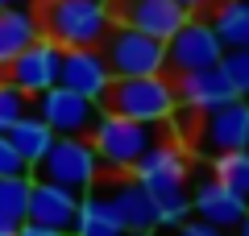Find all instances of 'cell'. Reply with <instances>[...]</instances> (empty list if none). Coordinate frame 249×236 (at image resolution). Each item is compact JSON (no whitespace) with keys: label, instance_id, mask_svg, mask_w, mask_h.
<instances>
[{"label":"cell","instance_id":"5b68a950","mask_svg":"<svg viewBox=\"0 0 249 236\" xmlns=\"http://www.w3.org/2000/svg\"><path fill=\"white\" fill-rule=\"evenodd\" d=\"M29 174L83 195V191H91L96 178H100V157H96V149H91L88 137H54V145L46 149V157L29 170Z\"/></svg>","mask_w":249,"mask_h":236},{"label":"cell","instance_id":"836d02e7","mask_svg":"<svg viewBox=\"0 0 249 236\" xmlns=\"http://www.w3.org/2000/svg\"><path fill=\"white\" fill-rule=\"evenodd\" d=\"M34 4H42V0H34Z\"/></svg>","mask_w":249,"mask_h":236},{"label":"cell","instance_id":"484cf974","mask_svg":"<svg viewBox=\"0 0 249 236\" xmlns=\"http://www.w3.org/2000/svg\"><path fill=\"white\" fill-rule=\"evenodd\" d=\"M175 236H229V232H220V228H212V224H204V219H187V224H178L175 228Z\"/></svg>","mask_w":249,"mask_h":236},{"label":"cell","instance_id":"3957f363","mask_svg":"<svg viewBox=\"0 0 249 236\" xmlns=\"http://www.w3.org/2000/svg\"><path fill=\"white\" fill-rule=\"evenodd\" d=\"M100 108L124 116V120L162 124L178 112V100H175L170 75H133V79H112V87H108Z\"/></svg>","mask_w":249,"mask_h":236},{"label":"cell","instance_id":"7402d4cb","mask_svg":"<svg viewBox=\"0 0 249 236\" xmlns=\"http://www.w3.org/2000/svg\"><path fill=\"white\" fill-rule=\"evenodd\" d=\"M29 186H34V174H13V178H0V219H9V224H25Z\"/></svg>","mask_w":249,"mask_h":236},{"label":"cell","instance_id":"d6986e66","mask_svg":"<svg viewBox=\"0 0 249 236\" xmlns=\"http://www.w3.org/2000/svg\"><path fill=\"white\" fill-rule=\"evenodd\" d=\"M9 141H13V149L21 153V162L34 170L37 162L46 157V149L54 145V129H50V124H46L37 112H25V116H21V120L9 129Z\"/></svg>","mask_w":249,"mask_h":236},{"label":"cell","instance_id":"6da1fadb","mask_svg":"<svg viewBox=\"0 0 249 236\" xmlns=\"http://www.w3.org/2000/svg\"><path fill=\"white\" fill-rule=\"evenodd\" d=\"M187 174H191V162L178 145L170 141H154L133 166V183L145 186V195L158 207V228L175 232L178 224H187L191 216V191H187Z\"/></svg>","mask_w":249,"mask_h":236},{"label":"cell","instance_id":"d6a6232c","mask_svg":"<svg viewBox=\"0 0 249 236\" xmlns=\"http://www.w3.org/2000/svg\"><path fill=\"white\" fill-rule=\"evenodd\" d=\"M0 83H4V67H0Z\"/></svg>","mask_w":249,"mask_h":236},{"label":"cell","instance_id":"ffe728a7","mask_svg":"<svg viewBox=\"0 0 249 236\" xmlns=\"http://www.w3.org/2000/svg\"><path fill=\"white\" fill-rule=\"evenodd\" d=\"M208 25L216 29V37H220L224 50L249 46V0H216Z\"/></svg>","mask_w":249,"mask_h":236},{"label":"cell","instance_id":"e0dca14e","mask_svg":"<svg viewBox=\"0 0 249 236\" xmlns=\"http://www.w3.org/2000/svg\"><path fill=\"white\" fill-rule=\"evenodd\" d=\"M37 34H42V25H37V9H29V4L0 9V67H9V62L17 58Z\"/></svg>","mask_w":249,"mask_h":236},{"label":"cell","instance_id":"8992f818","mask_svg":"<svg viewBox=\"0 0 249 236\" xmlns=\"http://www.w3.org/2000/svg\"><path fill=\"white\" fill-rule=\"evenodd\" d=\"M112 79H133V75H166V42L150 34H137L129 25H112L108 37L100 42Z\"/></svg>","mask_w":249,"mask_h":236},{"label":"cell","instance_id":"7c38bea8","mask_svg":"<svg viewBox=\"0 0 249 236\" xmlns=\"http://www.w3.org/2000/svg\"><path fill=\"white\" fill-rule=\"evenodd\" d=\"M58 83L79 91V96L104 104L108 87H112V70H108L100 46H79V50H62V67H58Z\"/></svg>","mask_w":249,"mask_h":236},{"label":"cell","instance_id":"ac0fdd59","mask_svg":"<svg viewBox=\"0 0 249 236\" xmlns=\"http://www.w3.org/2000/svg\"><path fill=\"white\" fill-rule=\"evenodd\" d=\"M71 236H124L121 219H116L108 195L83 191L79 195V216H75V232Z\"/></svg>","mask_w":249,"mask_h":236},{"label":"cell","instance_id":"ba28073f","mask_svg":"<svg viewBox=\"0 0 249 236\" xmlns=\"http://www.w3.org/2000/svg\"><path fill=\"white\" fill-rule=\"evenodd\" d=\"M58 67H62V46L50 42L46 34H37L34 42L4 67V79H9L17 91H25V96L34 100L37 91H46V87L58 83Z\"/></svg>","mask_w":249,"mask_h":236},{"label":"cell","instance_id":"e575fe53","mask_svg":"<svg viewBox=\"0 0 249 236\" xmlns=\"http://www.w3.org/2000/svg\"><path fill=\"white\" fill-rule=\"evenodd\" d=\"M245 100H249V96H245Z\"/></svg>","mask_w":249,"mask_h":236},{"label":"cell","instance_id":"7a4b0ae2","mask_svg":"<svg viewBox=\"0 0 249 236\" xmlns=\"http://www.w3.org/2000/svg\"><path fill=\"white\" fill-rule=\"evenodd\" d=\"M37 25L50 42L62 50H79V46H100L112 29L104 0H42L37 4Z\"/></svg>","mask_w":249,"mask_h":236},{"label":"cell","instance_id":"f1b7e54d","mask_svg":"<svg viewBox=\"0 0 249 236\" xmlns=\"http://www.w3.org/2000/svg\"><path fill=\"white\" fill-rule=\"evenodd\" d=\"M21 224H9V219H0V236H17Z\"/></svg>","mask_w":249,"mask_h":236},{"label":"cell","instance_id":"30bf717a","mask_svg":"<svg viewBox=\"0 0 249 236\" xmlns=\"http://www.w3.org/2000/svg\"><path fill=\"white\" fill-rule=\"evenodd\" d=\"M112 25H129L137 34H150L158 42L178 34V25H187V13L175 0H104Z\"/></svg>","mask_w":249,"mask_h":236},{"label":"cell","instance_id":"cb8c5ba5","mask_svg":"<svg viewBox=\"0 0 249 236\" xmlns=\"http://www.w3.org/2000/svg\"><path fill=\"white\" fill-rule=\"evenodd\" d=\"M25 112H29V96L17 91L9 79H4V83H0V133H9Z\"/></svg>","mask_w":249,"mask_h":236},{"label":"cell","instance_id":"44dd1931","mask_svg":"<svg viewBox=\"0 0 249 236\" xmlns=\"http://www.w3.org/2000/svg\"><path fill=\"white\" fill-rule=\"evenodd\" d=\"M212 178H220L229 191H237L241 199L249 203V149H237V153H216V157H212Z\"/></svg>","mask_w":249,"mask_h":236},{"label":"cell","instance_id":"52a82bcc","mask_svg":"<svg viewBox=\"0 0 249 236\" xmlns=\"http://www.w3.org/2000/svg\"><path fill=\"white\" fill-rule=\"evenodd\" d=\"M29 112L42 116L54 129V137H88L96 116H100V104L79 96V91H71V87H62V83H54V87L37 91L29 100Z\"/></svg>","mask_w":249,"mask_h":236},{"label":"cell","instance_id":"d4e9b609","mask_svg":"<svg viewBox=\"0 0 249 236\" xmlns=\"http://www.w3.org/2000/svg\"><path fill=\"white\" fill-rule=\"evenodd\" d=\"M13 174H29V166L21 162L17 149H13L9 133H0V178H13Z\"/></svg>","mask_w":249,"mask_h":236},{"label":"cell","instance_id":"4dcf8cb0","mask_svg":"<svg viewBox=\"0 0 249 236\" xmlns=\"http://www.w3.org/2000/svg\"><path fill=\"white\" fill-rule=\"evenodd\" d=\"M124 236H158V228H150V232H124Z\"/></svg>","mask_w":249,"mask_h":236},{"label":"cell","instance_id":"f546056e","mask_svg":"<svg viewBox=\"0 0 249 236\" xmlns=\"http://www.w3.org/2000/svg\"><path fill=\"white\" fill-rule=\"evenodd\" d=\"M237 236H249V211H245V219L237 224Z\"/></svg>","mask_w":249,"mask_h":236},{"label":"cell","instance_id":"603a6c76","mask_svg":"<svg viewBox=\"0 0 249 236\" xmlns=\"http://www.w3.org/2000/svg\"><path fill=\"white\" fill-rule=\"evenodd\" d=\"M216 67L224 70V79L232 83V91H237V96L245 100V96H249V46H237V50H224Z\"/></svg>","mask_w":249,"mask_h":236},{"label":"cell","instance_id":"9c48e42d","mask_svg":"<svg viewBox=\"0 0 249 236\" xmlns=\"http://www.w3.org/2000/svg\"><path fill=\"white\" fill-rule=\"evenodd\" d=\"M220 54H224V46L216 37V29L208 21H196V17H187V25H178V34L166 37V70L170 75L216 67Z\"/></svg>","mask_w":249,"mask_h":236},{"label":"cell","instance_id":"2e32d148","mask_svg":"<svg viewBox=\"0 0 249 236\" xmlns=\"http://www.w3.org/2000/svg\"><path fill=\"white\" fill-rule=\"evenodd\" d=\"M108 203H112L116 219H121L124 232H150V228H158V207H154V199L145 195L142 183H133V178H121V183L108 186Z\"/></svg>","mask_w":249,"mask_h":236},{"label":"cell","instance_id":"1f68e13d","mask_svg":"<svg viewBox=\"0 0 249 236\" xmlns=\"http://www.w3.org/2000/svg\"><path fill=\"white\" fill-rule=\"evenodd\" d=\"M13 4H21V0H0V9H13Z\"/></svg>","mask_w":249,"mask_h":236},{"label":"cell","instance_id":"5bb4252c","mask_svg":"<svg viewBox=\"0 0 249 236\" xmlns=\"http://www.w3.org/2000/svg\"><path fill=\"white\" fill-rule=\"evenodd\" d=\"M249 203L241 199L237 191H229V186L220 183V178H199L196 191H191V216L204 219V224L220 228V232H237V224L245 219Z\"/></svg>","mask_w":249,"mask_h":236},{"label":"cell","instance_id":"8fae6325","mask_svg":"<svg viewBox=\"0 0 249 236\" xmlns=\"http://www.w3.org/2000/svg\"><path fill=\"white\" fill-rule=\"evenodd\" d=\"M199 149L208 153H237L249 149V100H229V104L204 112L199 124Z\"/></svg>","mask_w":249,"mask_h":236},{"label":"cell","instance_id":"277c9868","mask_svg":"<svg viewBox=\"0 0 249 236\" xmlns=\"http://www.w3.org/2000/svg\"><path fill=\"white\" fill-rule=\"evenodd\" d=\"M158 124H142V120H124L116 112H104L100 108L96 124H91L88 141L100 157V170H112V174H124V170L137 166V157L158 141Z\"/></svg>","mask_w":249,"mask_h":236},{"label":"cell","instance_id":"4fadbf2b","mask_svg":"<svg viewBox=\"0 0 249 236\" xmlns=\"http://www.w3.org/2000/svg\"><path fill=\"white\" fill-rule=\"evenodd\" d=\"M75 216H79V195L67 191V186H58V183L34 178V186H29V207H25V224L54 228V232H75Z\"/></svg>","mask_w":249,"mask_h":236},{"label":"cell","instance_id":"83f0119b","mask_svg":"<svg viewBox=\"0 0 249 236\" xmlns=\"http://www.w3.org/2000/svg\"><path fill=\"white\" fill-rule=\"evenodd\" d=\"M17 236H71V232H54V228H37V224H21Z\"/></svg>","mask_w":249,"mask_h":236},{"label":"cell","instance_id":"9a60e30c","mask_svg":"<svg viewBox=\"0 0 249 236\" xmlns=\"http://www.w3.org/2000/svg\"><path fill=\"white\" fill-rule=\"evenodd\" d=\"M170 83H175V100L183 108H191V112H212V108L229 104V100H237V91H232V83L224 79L220 67H204V70H187V75H170Z\"/></svg>","mask_w":249,"mask_h":236},{"label":"cell","instance_id":"4316f807","mask_svg":"<svg viewBox=\"0 0 249 236\" xmlns=\"http://www.w3.org/2000/svg\"><path fill=\"white\" fill-rule=\"evenodd\" d=\"M175 4H178V9L187 13V17H196V13H204V9H212L216 0H175Z\"/></svg>","mask_w":249,"mask_h":236}]
</instances>
